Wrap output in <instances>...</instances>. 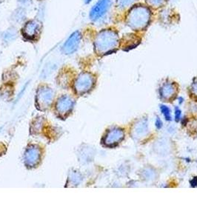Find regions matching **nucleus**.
<instances>
[{"instance_id":"1","label":"nucleus","mask_w":197,"mask_h":222,"mask_svg":"<svg viewBox=\"0 0 197 222\" xmlns=\"http://www.w3.org/2000/svg\"><path fill=\"white\" fill-rule=\"evenodd\" d=\"M151 19V11L143 5H136L130 10L127 16V24L134 30L144 29L149 24Z\"/></svg>"},{"instance_id":"2","label":"nucleus","mask_w":197,"mask_h":222,"mask_svg":"<svg viewBox=\"0 0 197 222\" xmlns=\"http://www.w3.org/2000/svg\"><path fill=\"white\" fill-rule=\"evenodd\" d=\"M119 42L117 33L112 30H103L97 35L95 40V48L99 53H109L114 49Z\"/></svg>"},{"instance_id":"3","label":"nucleus","mask_w":197,"mask_h":222,"mask_svg":"<svg viewBox=\"0 0 197 222\" xmlns=\"http://www.w3.org/2000/svg\"><path fill=\"white\" fill-rule=\"evenodd\" d=\"M111 5V0H99L90 12V18L96 21L106 14Z\"/></svg>"},{"instance_id":"4","label":"nucleus","mask_w":197,"mask_h":222,"mask_svg":"<svg viewBox=\"0 0 197 222\" xmlns=\"http://www.w3.org/2000/svg\"><path fill=\"white\" fill-rule=\"evenodd\" d=\"M41 30V25L38 21L30 20L25 25L22 34L28 39H35L39 37Z\"/></svg>"},{"instance_id":"5","label":"nucleus","mask_w":197,"mask_h":222,"mask_svg":"<svg viewBox=\"0 0 197 222\" xmlns=\"http://www.w3.org/2000/svg\"><path fill=\"white\" fill-rule=\"evenodd\" d=\"M81 41V34L79 31H75L70 37L68 38V40L65 41L62 48V50L64 53L66 54H70L73 53L78 48L79 43Z\"/></svg>"},{"instance_id":"6","label":"nucleus","mask_w":197,"mask_h":222,"mask_svg":"<svg viewBox=\"0 0 197 222\" xmlns=\"http://www.w3.org/2000/svg\"><path fill=\"white\" fill-rule=\"evenodd\" d=\"M16 36H17L16 30L14 29H10L4 33V35L2 36L3 40L5 41H10L15 39Z\"/></svg>"},{"instance_id":"7","label":"nucleus","mask_w":197,"mask_h":222,"mask_svg":"<svg viewBox=\"0 0 197 222\" xmlns=\"http://www.w3.org/2000/svg\"><path fill=\"white\" fill-rule=\"evenodd\" d=\"M147 3L153 8H160L165 4L167 0H146Z\"/></svg>"},{"instance_id":"8","label":"nucleus","mask_w":197,"mask_h":222,"mask_svg":"<svg viewBox=\"0 0 197 222\" xmlns=\"http://www.w3.org/2000/svg\"><path fill=\"white\" fill-rule=\"evenodd\" d=\"M161 111H162V113H163L164 117L167 120L171 121V111H170V109L164 105H162L161 106Z\"/></svg>"},{"instance_id":"9","label":"nucleus","mask_w":197,"mask_h":222,"mask_svg":"<svg viewBox=\"0 0 197 222\" xmlns=\"http://www.w3.org/2000/svg\"><path fill=\"white\" fill-rule=\"evenodd\" d=\"M134 1L135 0H119V5L121 8H125Z\"/></svg>"},{"instance_id":"10","label":"nucleus","mask_w":197,"mask_h":222,"mask_svg":"<svg viewBox=\"0 0 197 222\" xmlns=\"http://www.w3.org/2000/svg\"><path fill=\"white\" fill-rule=\"evenodd\" d=\"M181 116V111L179 108H176V111H175V118H176V121L178 122L180 119Z\"/></svg>"},{"instance_id":"11","label":"nucleus","mask_w":197,"mask_h":222,"mask_svg":"<svg viewBox=\"0 0 197 222\" xmlns=\"http://www.w3.org/2000/svg\"><path fill=\"white\" fill-rule=\"evenodd\" d=\"M191 185L192 187H196V186H197V177H195L192 181H191Z\"/></svg>"},{"instance_id":"12","label":"nucleus","mask_w":197,"mask_h":222,"mask_svg":"<svg viewBox=\"0 0 197 222\" xmlns=\"http://www.w3.org/2000/svg\"><path fill=\"white\" fill-rule=\"evenodd\" d=\"M156 127H158V128H160V127L162 126V122H161L160 119H157V120H156Z\"/></svg>"},{"instance_id":"13","label":"nucleus","mask_w":197,"mask_h":222,"mask_svg":"<svg viewBox=\"0 0 197 222\" xmlns=\"http://www.w3.org/2000/svg\"><path fill=\"white\" fill-rule=\"evenodd\" d=\"M91 1L92 0H85V2L86 4H88V3H90Z\"/></svg>"}]
</instances>
